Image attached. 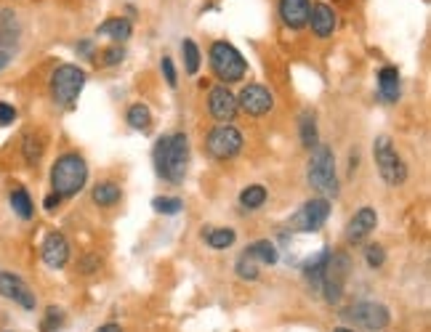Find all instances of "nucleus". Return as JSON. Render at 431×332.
<instances>
[{"mask_svg":"<svg viewBox=\"0 0 431 332\" xmlns=\"http://www.w3.org/2000/svg\"><path fill=\"white\" fill-rule=\"evenodd\" d=\"M181 51H184V69L189 75H195L197 69H200V48L195 45V40L186 38L181 43Z\"/></svg>","mask_w":431,"mask_h":332,"instance_id":"29","label":"nucleus"},{"mask_svg":"<svg viewBox=\"0 0 431 332\" xmlns=\"http://www.w3.org/2000/svg\"><path fill=\"white\" fill-rule=\"evenodd\" d=\"M373 157H375V165L381 170L384 181L389 186H402L408 181V168L402 162V157L397 152V146L391 144L389 136H378L373 144Z\"/></svg>","mask_w":431,"mask_h":332,"instance_id":"5","label":"nucleus"},{"mask_svg":"<svg viewBox=\"0 0 431 332\" xmlns=\"http://www.w3.org/2000/svg\"><path fill=\"white\" fill-rule=\"evenodd\" d=\"M378 226V215L373 208H360L357 213L351 215L349 226H346V239L354 242V245H360V242H365L370 234H373V229Z\"/></svg>","mask_w":431,"mask_h":332,"instance_id":"16","label":"nucleus"},{"mask_svg":"<svg viewBox=\"0 0 431 332\" xmlns=\"http://www.w3.org/2000/svg\"><path fill=\"white\" fill-rule=\"evenodd\" d=\"M93 332H123V327H120V324H115V322H107V324L96 327Z\"/></svg>","mask_w":431,"mask_h":332,"instance_id":"38","label":"nucleus"},{"mask_svg":"<svg viewBox=\"0 0 431 332\" xmlns=\"http://www.w3.org/2000/svg\"><path fill=\"white\" fill-rule=\"evenodd\" d=\"M307 178L309 186L314 192L325 197H335L338 195V176H335V157H333V149L325 146V144H317L311 149V157H309L307 165Z\"/></svg>","mask_w":431,"mask_h":332,"instance_id":"3","label":"nucleus"},{"mask_svg":"<svg viewBox=\"0 0 431 332\" xmlns=\"http://www.w3.org/2000/svg\"><path fill=\"white\" fill-rule=\"evenodd\" d=\"M264 202H267V189H264L261 184L247 186V189H243V195H240V205H243L245 210H258Z\"/></svg>","mask_w":431,"mask_h":332,"instance_id":"27","label":"nucleus"},{"mask_svg":"<svg viewBox=\"0 0 431 332\" xmlns=\"http://www.w3.org/2000/svg\"><path fill=\"white\" fill-rule=\"evenodd\" d=\"M64 324V311L62 309H56V306H48V311H45V332H54L56 327H62Z\"/></svg>","mask_w":431,"mask_h":332,"instance_id":"32","label":"nucleus"},{"mask_svg":"<svg viewBox=\"0 0 431 332\" xmlns=\"http://www.w3.org/2000/svg\"><path fill=\"white\" fill-rule=\"evenodd\" d=\"M160 67H163V75H165V80H168V85H170V88H176L179 78H176V67H173V59H170V56H163Z\"/></svg>","mask_w":431,"mask_h":332,"instance_id":"35","label":"nucleus"},{"mask_svg":"<svg viewBox=\"0 0 431 332\" xmlns=\"http://www.w3.org/2000/svg\"><path fill=\"white\" fill-rule=\"evenodd\" d=\"M19 21L11 11L0 14V69L8 67V61L14 56L16 45H19Z\"/></svg>","mask_w":431,"mask_h":332,"instance_id":"13","label":"nucleus"},{"mask_svg":"<svg viewBox=\"0 0 431 332\" xmlns=\"http://www.w3.org/2000/svg\"><path fill=\"white\" fill-rule=\"evenodd\" d=\"M365 261H368V266H373V269L384 266V261H386V253H384V247H381V245H370L368 250H365Z\"/></svg>","mask_w":431,"mask_h":332,"instance_id":"33","label":"nucleus"},{"mask_svg":"<svg viewBox=\"0 0 431 332\" xmlns=\"http://www.w3.org/2000/svg\"><path fill=\"white\" fill-rule=\"evenodd\" d=\"M245 258H250L253 263H261V266H274L277 263V258H280V253H277V247L269 242V239H258V242H253L250 247H245Z\"/></svg>","mask_w":431,"mask_h":332,"instance_id":"21","label":"nucleus"},{"mask_svg":"<svg viewBox=\"0 0 431 332\" xmlns=\"http://www.w3.org/2000/svg\"><path fill=\"white\" fill-rule=\"evenodd\" d=\"M272 107H274V98H272V93H269L264 85H258V82L245 85V88L240 91V96H237V109H243L250 118L267 115Z\"/></svg>","mask_w":431,"mask_h":332,"instance_id":"12","label":"nucleus"},{"mask_svg":"<svg viewBox=\"0 0 431 332\" xmlns=\"http://www.w3.org/2000/svg\"><path fill=\"white\" fill-rule=\"evenodd\" d=\"M59 202H62V197L59 195H48L45 199H43V208L51 213V210H56V208H59Z\"/></svg>","mask_w":431,"mask_h":332,"instance_id":"37","label":"nucleus"},{"mask_svg":"<svg viewBox=\"0 0 431 332\" xmlns=\"http://www.w3.org/2000/svg\"><path fill=\"white\" fill-rule=\"evenodd\" d=\"M16 120V109L8 101H0V125H11Z\"/></svg>","mask_w":431,"mask_h":332,"instance_id":"36","label":"nucleus"},{"mask_svg":"<svg viewBox=\"0 0 431 332\" xmlns=\"http://www.w3.org/2000/svg\"><path fill=\"white\" fill-rule=\"evenodd\" d=\"M43 146H45V144H43L41 136L27 133V136H24V146H21V149H24V159H27L30 165H38L43 157Z\"/></svg>","mask_w":431,"mask_h":332,"instance_id":"28","label":"nucleus"},{"mask_svg":"<svg viewBox=\"0 0 431 332\" xmlns=\"http://www.w3.org/2000/svg\"><path fill=\"white\" fill-rule=\"evenodd\" d=\"M11 208H14V213L24 218V221H30L32 215H35V205H32V197L27 195V189L24 186H16L14 192H11Z\"/></svg>","mask_w":431,"mask_h":332,"instance_id":"24","label":"nucleus"},{"mask_svg":"<svg viewBox=\"0 0 431 332\" xmlns=\"http://www.w3.org/2000/svg\"><path fill=\"white\" fill-rule=\"evenodd\" d=\"M309 0H280V16L287 27L301 30L309 24Z\"/></svg>","mask_w":431,"mask_h":332,"instance_id":"18","label":"nucleus"},{"mask_svg":"<svg viewBox=\"0 0 431 332\" xmlns=\"http://www.w3.org/2000/svg\"><path fill=\"white\" fill-rule=\"evenodd\" d=\"M378 96L386 104H394L399 98V69L397 67H384L378 72Z\"/></svg>","mask_w":431,"mask_h":332,"instance_id":"19","label":"nucleus"},{"mask_svg":"<svg viewBox=\"0 0 431 332\" xmlns=\"http://www.w3.org/2000/svg\"><path fill=\"white\" fill-rule=\"evenodd\" d=\"M125 56V51L120 48V45H112V48H107V51H102V64L104 67H115V64H120Z\"/></svg>","mask_w":431,"mask_h":332,"instance_id":"34","label":"nucleus"},{"mask_svg":"<svg viewBox=\"0 0 431 332\" xmlns=\"http://www.w3.org/2000/svg\"><path fill=\"white\" fill-rule=\"evenodd\" d=\"M206 146L210 157L216 159H232L234 155H240L243 149V133L234 125H219L213 128L206 138Z\"/></svg>","mask_w":431,"mask_h":332,"instance_id":"10","label":"nucleus"},{"mask_svg":"<svg viewBox=\"0 0 431 332\" xmlns=\"http://www.w3.org/2000/svg\"><path fill=\"white\" fill-rule=\"evenodd\" d=\"M88 181V165L78 152H64L51 168V189L59 197H75Z\"/></svg>","mask_w":431,"mask_h":332,"instance_id":"2","label":"nucleus"},{"mask_svg":"<svg viewBox=\"0 0 431 332\" xmlns=\"http://www.w3.org/2000/svg\"><path fill=\"white\" fill-rule=\"evenodd\" d=\"M82 85H85V72L75 64H62L54 69L51 75V96L56 104L69 107L75 98L80 96Z\"/></svg>","mask_w":431,"mask_h":332,"instance_id":"6","label":"nucleus"},{"mask_svg":"<svg viewBox=\"0 0 431 332\" xmlns=\"http://www.w3.org/2000/svg\"><path fill=\"white\" fill-rule=\"evenodd\" d=\"M328 215H330V202L325 197H314V199L304 202V205L298 208V213L287 221V229H290V232H304V234L320 232V229L325 226Z\"/></svg>","mask_w":431,"mask_h":332,"instance_id":"7","label":"nucleus"},{"mask_svg":"<svg viewBox=\"0 0 431 332\" xmlns=\"http://www.w3.org/2000/svg\"><path fill=\"white\" fill-rule=\"evenodd\" d=\"M0 295H3L5 300L21 306L24 311H32V309L38 306V298L32 293V287H30L21 276H16V274H11V272H0Z\"/></svg>","mask_w":431,"mask_h":332,"instance_id":"11","label":"nucleus"},{"mask_svg":"<svg viewBox=\"0 0 431 332\" xmlns=\"http://www.w3.org/2000/svg\"><path fill=\"white\" fill-rule=\"evenodd\" d=\"M125 118H128V125H131L133 131H142V133H146L149 125H152V112H149L146 104H133Z\"/></svg>","mask_w":431,"mask_h":332,"instance_id":"25","label":"nucleus"},{"mask_svg":"<svg viewBox=\"0 0 431 332\" xmlns=\"http://www.w3.org/2000/svg\"><path fill=\"white\" fill-rule=\"evenodd\" d=\"M237 274L243 276V279H258V263H253L250 258H245V255H240V261H237Z\"/></svg>","mask_w":431,"mask_h":332,"instance_id":"31","label":"nucleus"},{"mask_svg":"<svg viewBox=\"0 0 431 332\" xmlns=\"http://www.w3.org/2000/svg\"><path fill=\"white\" fill-rule=\"evenodd\" d=\"M43 263L48 269H64L67 261H69V242L62 232H48L41 245Z\"/></svg>","mask_w":431,"mask_h":332,"instance_id":"14","label":"nucleus"},{"mask_svg":"<svg viewBox=\"0 0 431 332\" xmlns=\"http://www.w3.org/2000/svg\"><path fill=\"white\" fill-rule=\"evenodd\" d=\"M131 32H133V27H131V21L123 19V16H109V19L102 21V24L96 27V35L112 38V40H118V43H123V40L131 38Z\"/></svg>","mask_w":431,"mask_h":332,"instance_id":"20","label":"nucleus"},{"mask_svg":"<svg viewBox=\"0 0 431 332\" xmlns=\"http://www.w3.org/2000/svg\"><path fill=\"white\" fill-rule=\"evenodd\" d=\"M234 229H229V226H219V229H210L206 234V242L213 247V250H226V247H232L234 245Z\"/></svg>","mask_w":431,"mask_h":332,"instance_id":"26","label":"nucleus"},{"mask_svg":"<svg viewBox=\"0 0 431 332\" xmlns=\"http://www.w3.org/2000/svg\"><path fill=\"white\" fill-rule=\"evenodd\" d=\"M309 24H311V32L317 38H330L333 30H335V14L328 3H314L309 8Z\"/></svg>","mask_w":431,"mask_h":332,"instance_id":"17","label":"nucleus"},{"mask_svg":"<svg viewBox=\"0 0 431 332\" xmlns=\"http://www.w3.org/2000/svg\"><path fill=\"white\" fill-rule=\"evenodd\" d=\"M91 197H93V202L99 208H112V205L120 202V186L115 181H102V184L93 186V195Z\"/></svg>","mask_w":431,"mask_h":332,"instance_id":"22","label":"nucleus"},{"mask_svg":"<svg viewBox=\"0 0 431 332\" xmlns=\"http://www.w3.org/2000/svg\"><path fill=\"white\" fill-rule=\"evenodd\" d=\"M298 131H301V144L307 146V149H314L317 144H320V136H317V115L307 109L301 120H298Z\"/></svg>","mask_w":431,"mask_h":332,"instance_id":"23","label":"nucleus"},{"mask_svg":"<svg viewBox=\"0 0 431 332\" xmlns=\"http://www.w3.org/2000/svg\"><path fill=\"white\" fill-rule=\"evenodd\" d=\"M208 109L210 115L219 120V122H232L237 115V96L226 88V85H216L210 93H208Z\"/></svg>","mask_w":431,"mask_h":332,"instance_id":"15","label":"nucleus"},{"mask_svg":"<svg viewBox=\"0 0 431 332\" xmlns=\"http://www.w3.org/2000/svg\"><path fill=\"white\" fill-rule=\"evenodd\" d=\"M346 279H349V258L344 253H330L328 263H325V272H322V279H320V287H322L328 303H338L341 300Z\"/></svg>","mask_w":431,"mask_h":332,"instance_id":"8","label":"nucleus"},{"mask_svg":"<svg viewBox=\"0 0 431 332\" xmlns=\"http://www.w3.org/2000/svg\"><path fill=\"white\" fill-rule=\"evenodd\" d=\"M152 208L163 215H176L181 208H184V202H181L179 197H157V199L152 202Z\"/></svg>","mask_w":431,"mask_h":332,"instance_id":"30","label":"nucleus"},{"mask_svg":"<svg viewBox=\"0 0 431 332\" xmlns=\"http://www.w3.org/2000/svg\"><path fill=\"white\" fill-rule=\"evenodd\" d=\"M344 319H349L351 324L362 327V330H384L391 322V313L384 303H375V300H362V303H354L344 311Z\"/></svg>","mask_w":431,"mask_h":332,"instance_id":"9","label":"nucleus"},{"mask_svg":"<svg viewBox=\"0 0 431 332\" xmlns=\"http://www.w3.org/2000/svg\"><path fill=\"white\" fill-rule=\"evenodd\" d=\"M333 332H357V330H351V327H335Z\"/></svg>","mask_w":431,"mask_h":332,"instance_id":"39","label":"nucleus"},{"mask_svg":"<svg viewBox=\"0 0 431 332\" xmlns=\"http://www.w3.org/2000/svg\"><path fill=\"white\" fill-rule=\"evenodd\" d=\"M210 69H213V75L221 80V82L229 85V82H240V80L245 78L247 64L243 59V54L232 43L216 40L210 45Z\"/></svg>","mask_w":431,"mask_h":332,"instance_id":"4","label":"nucleus"},{"mask_svg":"<svg viewBox=\"0 0 431 332\" xmlns=\"http://www.w3.org/2000/svg\"><path fill=\"white\" fill-rule=\"evenodd\" d=\"M155 168L157 173L170 181V184H179L186 176V165H189V138L184 133H168L155 144Z\"/></svg>","mask_w":431,"mask_h":332,"instance_id":"1","label":"nucleus"}]
</instances>
